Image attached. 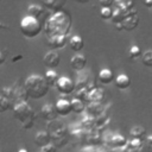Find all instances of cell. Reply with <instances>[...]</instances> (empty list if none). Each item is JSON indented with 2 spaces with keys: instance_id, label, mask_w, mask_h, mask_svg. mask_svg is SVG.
I'll return each instance as SVG.
<instances>
[{
  "instance_id": "1",
  "label": "cell",
  "mask_w": 152,
  "mask_h": 152,
  "mask_svg": "<svg viewBox=\"0 0 152 152\" xmlns=\"http://www.w3.org/2000/svg\"><path fill=\"white\" fill-rule=\"evenodd\" d=\"M71 15L69 12L62 10L55 12L45 20L43 30L48 37L53 36H68L71 30Z\"/></svg>"
},
{
  "instance_id": "2",
  "label": "cell",
  "mask_w": 152,
  "mask_h": 152,
  "mask_svg": "<svg viewBox=\"0 0 152 152\" xmlns=\"http://www.w3.org/2000/svg\"><path fill=\"white\" fill-rule=\"evenodd\" d=\"M24 88H25L28 97H31L33 100H39L48 95L50 86L48 84L44 76L33 74V75H30L25 80Z\"/></svg>"
},
{
  "instance_id": "3",
  "label": "cell",
  "mask_w": 152,
  "mask_h": 152,
  "mask_svg": "<svg viewBox=\"0 0 152 152\" xmlns=\"http://www.w3.org/2000/svg\"><path fill=\"white\" fill-rule=\"evenodd\" d=\"M13 116L20 121V126L24 129H30L33 127L36 119V112L27 102H19L13 106Z\"/></svg>"
},
{
  "instance_id": "4",
  "label": "cell",
  "mask_w": 152,
  "mask_h": 152,
  "mask_svg": "<svg viewBox=\"0 0 152 152\" xmlns=\"http://www.w3.org/2000/svg\"><path fill=\"white\" fill-rule=\"evenodd\" d=\"M19 30L23 33V36H25L26 38H34L42 32L43 26L39 19L26 15L20 20Z\"/></svg>"
},
{
  "instance_id": "5",
  "label": "cell",
  "mask_w": 152,
  "mask_h": 152,
  "mask_svg": "<svg viewBox=\"0 0 152 152\" xmlns=\"http://www.w3.org/2000/svg\"><path fill=\"white\" fill-rule=\"evenodd\" d=\"M48 132L51 135V141L55 142L56 147H62L66 144L68 137H66V127L63 125L62 121L55 120L51 121L48 125Z\"/></svg>"
},
{
  "instance_id": "6",
  "label": "cell",
  "mask_w": 152,
  "mask_h": 152,
  "mask_svg": "<svg viewBox=\"0 0 152 152\" xmlns=\"http://www.w3.org/2000/svg\"><path fill=\"white\" fill-rule=\"evenodd\" d=\"M56 88L57 90L61 93V94H64V95H68V94H71L75 88H76V84L75 82L68 77V76H61L57 84H56Z\"/></svg>"
},
{
  "instance_id": "7",
  "label": "cell",
  "mask_w": 152,
  "mask_h": 152,
  "mask_svg": "<svg viewBox=\"0 0 152 152\" xmlns=\"http://www.w3.org/2000/svg\"><path fill=\"white\" fill-rule=\"evenodd\" d=\"M127 139L121 135V134H110L107 139H106V144L108 147L110 148H116V150H120V148H124L126 145H127Z\"/></svg>"
},
{
  "instance_id": "8",
  "label": "cell",
  "mask_w": 152,
  "mask_h": 152,
  "mask_svg": "<svg viewBox=\"0 0 152 152\" xmlns=\"http://www.w3.org/2000/svg\"><path fill=\"white\" fill-rule=\"evenodd\" d=\"M40 116L45 120V121H55L58 116V113H57V109H56V106L52 104V103H45L42 108H40Z\"/></svg>"
},
{
  "instance_id": "9",
  "label": "cell",
  "mask_w": 152,
  "mask_h": 152,
  "mask_svg": "<svg viewBox=\"0 0 152 152\" xmlns=\"http://www.w3.org/2000/svg\"><path fill=\"white\" fill-rule=\"evenodd\" d=\"M59 62H61V56L57 51H53V50L48 51L43 57V63L48 68H56L58 66Z\"/></svg>"
},
{
  "instance_id": "10",
  "label": "cell",
  "mask_w": 152,
  "mask_h": 152,
  "mask_svg": "<svg viewBox=\"0 0 152 152\" xmlns=\"http://www.w3.org/2000/svg\"><path fill=\"white\" fill-rule=\"evenodd\" d=\"M55 106H56V109H57V113H58L59 116H66L72 112L71 102L66 99H59L55 103Z\"/></svg>"
},
{
  "instance_id": "11",
  "label": "cell",
  "mask_w": 152,
  "mask_h": 152,
  "mask_svg": "<svg viewBox=\"0 0 152 152\" xmlns=\"http://www.w3.org/2000/svg\"><path fill=\"white\" fill-rule=\"evenodd\" d=\"M68 40V36H53V37H48V45L53 50H58L65 46Z\"/></svg>"
},
{
  "instance_id": "12",
  "label": "cell",
  "mask_w": 152,
  "mask_h": 152,
  "mask_svg": "<svg viewBox=\"0 0 152 152\" xmlns=\"http://www.w3.org/2000/svg\"><path fill=\"white\" fill-rule=\"evenodd\" d=\"M34 144L43 148L45 146H48L49 144H51V135L48 131H39L37 132V134L34 135Z\"/></svg>"
},
{
  "instance_id": "13",
  "label": "cell",
  "mask_w": 152,
  "mask_h": 152,
  "mask_svg": "<svg viewBox=\"0 0 152 152\" xmlns=\"http://www.w3.org/2000/svg\"><path fill=\"white\" fill-rule=\"evenodd\" d=\"M87 65V58L83 55L76 53L75 56L71 57L70 59V66L72 68V70L75 71H82Z\"/></svg>"
},
{
  "instance_id": "14",
  "label": "cell",
  "mask_w": 152,
  "mask_h": 152,
  "mask_svg": "<svg viewBox=\"0 0 152 152\" xmlns=\"http://www.w3.org/2000/svg\"><path fill=\"white\" fill-rule=\"evenodd\" d=\"M104 97V91L102 88L94 87L89 90V96H88V102L89 103H101V101Z\"/></svg>"
},
{
  "instance_id": "15",
  "label": "cell",
  "mask_w": 152,
  "mask_h": 152,
  "mask_svg": "<svg viewBox=\"0 0 152 152\" xmlns=\"http://www.w3.org/2000/svg\"><path fill=\"white\" fill-rule=\"evenodd\" d=\"M129 134H131L132 139H138V140H141V141H144L147 138V131L142 126L132 127L131 131H129Z\"/></svg>"
},
{
  "instance_id": "16",
  "label": "cell",
  "mask_w": 152,
  "mask_h": 152,
  "mask_svg": "<svg viewBox=\"0 0 152 152\" xmlns=\"http://www.w3.org/2000/svg\"><path fill=\"white\" fill-rule=\"evenodd\" d=\"M139 24V18L137 14L134 15H128L124 21H122V26H124V30L126 31H132L134 30Z\"/></svg>"
},
{
  "instance_id": "17",
  "label": "cell",
  "mask_w": 152,
  "mask_h": 152,
  "mask_svg": "<svg viewBox=\"0 0 152 152\" xmlns=\"http://www.w3.org/2000/svg\"><path fill=\"white\" fill-rule=\"evenodd\" d=\"M115 86H116V88L125 90L131 86V78L125 74H120L115 77Z\"/></svg>"
},
{
  "instance_id": "18",
  "label": "cell",
  "mask_w": 152,
  "mask_h": 152,
  "mask_svg": "<svg viewBox=\"0 0 152 152\" xmlns=\"http://www.w3.org/2000/svg\"><path fill=\"white\" fill-rule=\"evenodd\" d=\"M69 46H70V49H71L72 51L78 52V51H81V50L83 49V46H84V40H83L82 37H80V36H72V37L70 38V40H69Z\"/></svg>"
},
{
  "instance_id": "19",
  "label": "cell",
  "mask_w": 152,
  "mask_h": 152,
  "mask_svg": "<svg viewBox=\"0 0 152 152\" xmlns=\"http://www.w3.org/2000/svg\"><path fill=\"white\" fill-rule=\"evenodd\" d=\"M44 7H48L49 10H52V11H55V12H58V11H62V8H63V6L65 5V1H63V0H45V1H43V4H42Z\"/></svg>"
},
{
  "instance_id": "20",
  "label": "cell",
  "mask_w": 152,
  "mask_h": 152,
  "mask_svg": "<svg viewBox=\"0 0 152 152\" xmlns=\"http://www.w3.org/2000/svg\"><path fill=\"white\" fill-rule=\"evenodd\" d=\"M44 13V7L38 4H31L27 7V15L33 17L36 19H39V17Z\"/></svg>"
},
{
  "instance_id": "21",
  "label": "cell",
  "mask_w": 152,
  "mask_h": 152,
  "mask_svg": "<svg viewBox=\"0 0 152 152\" xmlns=\"http://www.w3.org/2000/svg\"><path fill=\"white\" fill-rule=\"evenodd\" d=\"M142 146V141L138 140V139H131L128 140L127 145L124 147L125 152H140Z\"/></svg>"
},
{
  "instance_id": "22",
  "label": "cell",
  "mask_w": 152,
  "mask_h": 152,
  "mask_svg": "<svg viewBox=\"0 0 152 152\" xmlns=\"http://www.w3.org/2000/svg\"><path fill=\"white\" fill-rule=\"evenodd\" d=\"M99 80H100V82L103 83V84L110 83V82L114 80V76H113L112 70H109V69H107V68L100 70V72H99Z\"/></svg>"
},
{
  "instance_id": "23",
  "label": "cell",
  "mask_w": 152,
  "mask_h": 152,
  "mask_svg": "<svg viewBox=\"0 0 152 152\" xmlns=\"http://www.w3.org/2000/svg\"><path fill=\"white\" fill-rule=\"evenodd\" d=\"M70 102H71V109H72V112L76 113V114H82V113L86 110V108H87V107H86V103H84L83 101L76 99V97H74Z\"/></svg>"
},
{
  "instance_id": "24",
  "label": "cell",
  "mask_w": 152,
  "mask_h": 152,
  "mask_svg": "<svg viewBox=\"0 0 152 152\" xmlns=\"http://www.w3.org/2000/svg\"><path fill=\"white\" fill-rule=\"evenodd\" d=\"M44 77H45V80H46L49 86H55V87H56V84H57V82L59 80L58 74L55 70H46Z\"/></svg>"
},
{
  "instance_id": "25",
  "label": "cell",
  "mask_w": 152,
  "mask_h": 152,
  "mask_svg": "<svg viewBox=\"0 0 152 152\" xmlns=\"http://www.w3.org/2000/svg\"><path fill=\"white\" fill-rule=\"evenodd\" d=\"M87 109H88V113L90 115H94V116L95 115L99 116L100 114H102L104 112V109L101 106V103H89L88 107H87Z\"/></svg>"
},
{
  "instance_id": "26",
  "label": "cell",
  "mask_w": 152,
  "mask_h": 152,
  "mask_svg": "<svg viewBox=\"0 0 152 152\" xmlns=\"http://www.w3.org/2000/svg\"><path fill=\"white\" fill-rule=\"evenodd\" d=\"M128 56H129V59L133 61V62H135V61H138L139 58H141L142 53H141L140 48H139L138 45L131 46V49H129V51H128Z\"/></svg>"
},
{
  "instance_id": "27",
  "label": "cell",
  "mask_w": 152,
  "mask_h": 152,
  "mask_svg": "<svg viewBox=\"0 0 152 152\" xmlns=\"http://www.w3.org/2000/svg\"><path fill=\"white\" fill-rule=\"evenodd\" d=\"M14 93H15V86H7L4 87L1 89V95L6 99H8L10 101H12L13 103V97H14Z\"/></svg>"
},
{
  "instance_id": "28",
  "label": "cell",
  "mask_w": 152,
  "mask_h": 152,
  "mask_svg": "<svg viewBox=\"0 0 152 152\" xmlns=\"http://www.w3.org/2000/svg\"><path fill=\"white\" fill-rule=\"evenodd\" d=\"M13 108V103L12 101H10L8 99L4 97L2 95H0V113H4L8 109Z\"/></svg>"
},
{
  "instance_id": "29",
  "label": "cell",
  "mask_w": 152,
  "mask_h": 152,
  "mask_svg": "<svg viewBox=\"0 0 152 152\" xmlns=\"http://www.w3.org/2000/svg\"><path fill=\"white\" fill-rule=\"evenodd\" d=\"M88 96H89V88H83L80 90H76V99L83 101V102H88Z\"/></svg>"
},
{
  "instance_id": "30",
  "label": "cell",
  "mask_w": 152,
  "mask_h": 152,
  "mask_svg": "<svg viewBox=\"0 0 152 152\" xmlns=\"http://www.w3.org/2000/svg\"><path fill=\"white\" fill-rule=\"evenodd\" d=\"M141 62L145 66H152V50H147L142 53Z\"/></svg>"
},
{
  "instance_id": "31",
  "label": "cell",
  "mask_w": 152,
  "mask_h": 152,
  "mask_svg": "<svg viewBox=\"0 0 152 152\" xmlns=\"http://www.w3.org/2000/svg\"><path fill=\"white\" fill-rule=\"evenodd\" d=\"M140 152H152V135H147V138L142 141Z\"/></svg>"
},
{
  "instance_id": "32",
  "label": "cell",
  "mask_w": 152,
  "mask_h": 152,
  "mask_svg": "<svg viewBox=\"0 0 152 152\" xmlns=\"http://www.w3.org/2000/svg\"><path fill=\"white\" fill-rule=\"evenodd\" d=\"M100 141H101V137H100L99 133L93 132V133H89V134H88V142H89V144H91V145H97Z\"/></svg>"
},
{
  "instance_id": "33",
  "label": "cell",
  "mask_w": 152,
  "mask_h": 152,
  "mask_svg": "<svg viewBox=\"0 0 152 152\" xmlns=\"http://www.w3.org/2000/svg\"><path fill=\"white\" fill-rule=\"evenodd\" d=\"M100 17L104 20L113 18V8H101L100 10Z\"/></svg>"
},
{
  "instance_id": "34",
  "label": "cell",
  "mask_w": 152,
  "mask_h": 152,
  "mask_svg": "<svg viewBox=\"0 0 152 152\" xmlns=\"http://www.w3.org/2000/svg\"><path fill=\"white\" fill-rule=\"evenodd\" d=\"M113 5H114V1L113 0H101L100 1L101 8H112Z\"/></svg>"
},
{
  "instance_id": "35",
  "label": "cell",
  "mask_w": 152,
  "mask_h": 152,
  "mask_svg": "<svg viewBox=\"0 0 152 152\" xmlns=\"http://www.w3.org/2000/svg\"><path fill=\"white\" fill-rule=\"evenodd\" d=\"M40 152H57V147L55 144H49L48 146L40 148Z\"/></svg>"
},
{
  "instance_id": "36",
  "label": "cell",
  "mask_w": 152,
  "mask_h": 152,
  "mask_svg": "<svg viewBox=\"0 0 152 152\" xmlns=\"http://www.w3.org/2000/svg\"><path fill=\"white\" fill-rule=\"evenodd\" d=\"M23 58V55H14L12 58H11V61L12 62H17V61H20Z\"/></svg>"
},
{
  "instance_id": "37",
  "label": "cell",
  "mask_w": 152,
  "mask_h": 152,
  "mask_svg": "<svg viewBox=\"0 0 152 152\" xmlns=\"http://www.w3.org/2000/svg\"><path fill=\"white\" fill-rule=\"evenodd\" d=\"M5 61H6V56H5V53H4L2 51H0V65H1Z\"/></svg>"
},
{
  "instance_id": "38",
  "label": "cell",
  "mask_w": 152,
  "mask_h": 152,
  "mask_svg": "<svg viewBox=\"0 0 152 152\" xmlns=\"http://www.w3.org/2000/svg\"><path fill=\"white\" fill-rule=\"evenodd\" d=\"M115 27H116V30H119V31H121V30H124V26H122V23H120V24H115Z\"/></svg>"
},
{
  "instance_id": "39",
  "label": "cell",
  "mask_w": 152,
  "mask_h": 152,
  "mask_svg": "<svg viewBox=\"0 0 152 152\" xmlns=\"http://www.w3.org/2000/svg\"><path fill=\"white\" fill-rule=\"evenodd\" d=\"M0 27H2L4 30H8L10 27H8V25H6V24H4L2 21H0Z\"/></svg>"
},
{
  "instance_id": "40",
  "label": "cell",
  "mask_w": 152,
  "mask_h": 152,
  "mask_svg": "<svg viewBox=\"0 0 152 152\" xmlns=\"http://www.w3.org/2000/svg\"><path fill=\"white\" fill-rule=\"evenodd\" d=\"M144 5L147 7H152V1H144Z\"/></svg>"
},
{
  "instance_id": "41",
  "label": "cell",
  "mask_w": 152,
  "mask_h": 152,
  "mask_svg": "<svg viewBox=\"0 0 152 152\" xmlns=\"http://www.w3.org/2000/svg\"><path fill=\"white\" fill-rule=\"evenodd\" d=\"M99 152H114L112 148H104V150H101V151H99Z\"/></svg>"
},
{
  "instance_id": "42",
  "label": "cell",
  "mask_w": 152,
  "mask_h": 152,
  "mask_svg": "<svg viewBox=\"0 0 152 152\" xmlns=\"http://www.w3.org/2000/svg\"><path fill=\"white\" fill-rule=\"evenodd\" d=\"M18 152H28V151H27L26 148H19V150H18Z\"/></svg>"
},
{
  "instance_id": "43",
  "label": "cell",
  "mask_w": 152,
  "mask_h": 152,
  "mask_svg": "<svg viewBox=\"0 0 152 152\" xmlns=\"http://www.w3.org/2000/svg\"><path fill=\"white\" fill-rule=\"evenodd\" d=\"M115 152H125V150H124V148H120V150H118V151H115Z\"/></svg>"
}]
</instances>
